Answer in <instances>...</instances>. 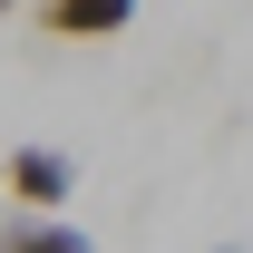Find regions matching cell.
<instances>
[{
	"label": "cell",
	"instance_id": "4",
	"mask_svg": "<svg viewBox=\"0 0 253 253\" xmlns=\"http://www.w3.org/2000/svg\"><path fill=\"white\" fill-rule=\"evenodd\" d=\"M10 10H20V0H0V20H10Z\"/></svg>",
	"mask_w": 253,
	"mask_h": 253
},
{
	"label": "cell",
	"instance_id": "3",
	"mask_svg": "<svg viewBox=\"0 0 253 253\" xmlns=\"http://www.w3.org/2000/svg\"><path fill=\"white\" fill-rule=\"evenodd\" d=\"M0 253H97V244L68 214H10V224H0Z\"/></svg>",
	"mask_w": 253,
	"mask_h": 253
},
{
	"label": "cell",
	"instance_id": "1",
	"mask_svg": "<svg viewBox=\"0 0 253 253\" xmlns=\"http://www.w3.org/2000/svg\"><path fill=\"white\" fill-rule=\"evenodd\" d=\"M0 175H10V205L20 214H59L68 195H78V156L68 146H10Z\"/></svg>",
	"mask_w": 253,
	"mask_h": 253
},
{
	"label": "cell",
	"instance_id": "5",
	"mask_svg": "<svg viewBox=\"0 0 253 253\" xmlns=\"http://www.w3.org/2000/svg\"><path fill=\"white\" fill-rule=\"evenodd\" d=\"M0 195H10V175H0Z\"/></svg>",
	"mask_w": 253,
	"mask_h": 253
},
{
	"label": "cell",
	"instance_id": "6",
	"mask_svg": "<svg viewBox=\"0 0 253 253\" xmlns=\"http://www.w3.org/2000/svg\"><path fill=\"white\" fill-rule=\"evenodd\" d=\"M224 253H234V244H224Z\"/></svg>",
	"mask_w": 253,
	"mask_h": 253
},
{
	"label": "cell",
	"instance_id": "2",
	"mask_svg": "<svg viewBox=\"0 0 253 253\" xmlns=\"http://www.w3.org/2000/svg\"><path fill=\"white\" fill-rule=\"evenodd\" d=\"M39 30L49 39H117V30H136V0H39Z\"/></svg>",
	"mask_w": 253,
	"mask_h": 253
}]
</instances>
